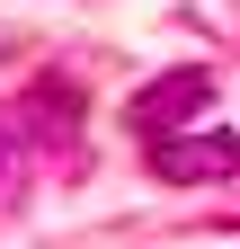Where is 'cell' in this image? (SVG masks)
Instances as JSON below:
<instances>
[{
    "label": "cell",
    "instance_id": "obj_1",
    "mask_svg": "<svg viewBox=\"0 0 240 249\" xmlns=\"http://www.w3.org/2000/svg\"><path fill=\"white\" fill-rule=\"evenodd\" d=\"M205 107H214V71H205V62H187V71H169V80H152V89L134 98V134H142V142L187 134Z\"/></svg>",
    "mask_w": 240,
    "mask_h": 249
},
{
    "label": "cell",
    "instance_id": "obj_2",
    "mask_svg": "<svg viewBox=\"0 0 240 249\" xmlns=\"http://www.w3.org/2000/svg\"><path fill=\"white\" fill-rule=\"evenodd\" d=\"M152 169L196 187V178H240V134H160L152 142Z\"/></svg>",
    "mask_w": 240,
    "mask_h": 249
},
{
    "label": "cell",
    "instance_id": "obj_3",
    "mask_svg": "<svg viewBox=\"0 0 240 249\" xmlns=\"http://www.w3.org/2000/svg\"><path fill=\"white\" fill-rule=\"evenodd\" d=\"M231 231H240V223H231Z\"/></svg>",
    "mask_w": 240,
    "mask_h": 249
}]
</instances>
